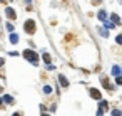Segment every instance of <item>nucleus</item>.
<instances>
[{
	"instance_id": "f257e3e1",
	"label": "nucleus",
	"mask_w": 122,
	"mask_h": 116,
	"mask_svg": "<svg viewBox=\"0 0 122 116\" xmlns=\"http://www.w3.org/2000/svg\"><path fill=\"white\" fill-rule=\"evenodd\" d=\"M24 57L27 59V61H30L34 66H37L39 64V56L34 52V51H30V49H27V51H24Z\"/></svg>"
},
{
	"instance_id": "f03ea898",
	"label": "nucleus",
	"mask_w": 122,
	"mask_h": 116,
	"mask_svg": "<svg viewBox=\"0 0 122 116\" xmlns=\"http://www.w3.org/2000/svg\"><path fill=\"white\" fill-rule=\"evenodd\" d=\"M24 29H25L27 34H34V32H35V22H34V20H27V22L24 24Z\"/></svg>"
},
{
	"instance_id": "7ed1b4c3",
	"label": "nucleus",
	"mask_w": 122,
	"mask_h": 116,
	"mask_svg": "<svg viewBox=\"0 0 122 116\" xmlns=\"http://www.w3.org/2000/svg\"><path fill=\"white\" fill-rule=\"evenodd\" d=\"M5 15H7L10 20H15V19H17V14H15V10H14L12 7H7V9H5Z\"/></svg>"
},
{
	"instance_id": "20e7f679",
	"label": "nucleus",
	"mask_w": 122,
	"mask_h": 116,
	"mask_svg": "<svg viewBox=\"0 0 122 116\" xmlns=\"http://www.w3.org/2000/svg\"><path fill=\"white\" fill-rule=\"evenodd\" d=\"M2 103H7V104H14V98H12V96H9V94H5V96L2 98Z\"/></svg>"
},
{
	"instance_id": "39448f33",
	"label": "nucleus",
	"mask_w": 122,
	"mask_h": 116,
	"mask_svg": "<svg viewBox=\"0 0 122 116\" xmlns=\"http://www.w3.org/2000/svg\"><path fill=\"white\" fill-rule=\"evenodd\" d=\"M110 19H112V24H114V25H119V24H120V19H119V15H117V14H112V15H110Z\"/></svg>"
},
{
	"instance_id": "423d86ee",
	"label": "nucleus",
	"mask_w": 122,
	"mask_h": 116,
	"mask_svg": "<svg viewBox=\"0 0 122 116\" xmlns=\"http://www.w3.org/2000/svg\"><path fill=\"white\" fill-rule=\"evenodd\" d=\"M59 81H60V84H62L64 87H67V86H69V81H67V77H65V76H62V74H60V76H59Z\"/></svg>"
},
{
	"instance_id": "0eeeda50",
	"label": "nucleus",
	"mask_w": 122,
	"mask_h": 116,
	"mask_svg": "<svg viewBox=\"0 0 122 116\" xmlns=\"http://www.w3.org/2000/svg\"><path fill=\"white\" fill-rule=\"evenodd\" d=\"M102 86H104L105 89H110V91L114 89V86H112V84H109V81H107L105 77H102Z\"/></svg>"
},
{
	"instance_id": "6e6552de",
	"label": "nucleus",
	"mask_w": 122,
	"mask_h": 116,
	"mask_svg": "<svg viewBox=\"0 0 122 116\" xmlns=\"http://www.w3.org/2000/svg\"><path fill=\"white\" fill-rule=\"evenodd\" d=\"M90 96L95 98V99H100V93H99L97 89H90Z\"/></svg>"
},
{
	"instance_id": "1a4fd4ad",
	"label": "nucleus",
	"mask_w": 122,
	"mask_h": 116,
	"mask_svg": "<svg viewBox=\"0 0 122 116\" xmlns=\"http://www.w3.org/2000/svg\"><path fill=\"white\" fill-rule=\"evenodd\" d=\"M104 25H105V29H109V30H110V29H114V27H115V25H114V24H112V22H109V20H107V19H105V20H104Z\"/></svg>"
},
{
	"instance_id": "9d476101",
	"label": "nucleus",
	"mask_w": 122,
	"mask_h": 116,
	"mask_svg": "<svg viewBox=\"0 0 122 116\" xmlns=\"http://www.w3.org/2000/svg\"><path fill=\"white\" fill-rule=\"evenodd\" d=\"M10 42H12V44H17V42H19V35H17V34H10Z\"/></svg>"
},
{
	"instance_id": "9b49d317",
	"label": "nucleus",
	"mask_w": 122,
	"mask_h": 116,
	"mask_svg": "<svg viewBox=\"0 0 122 116\" xmlns=\"http://www.w3.org/2000/svg\"><path fill=\"white\" fill-rule=\"evenodd\" d=\"M99 19H100V20H105V19H107V12H105V10H100V12H99Z\"/></svg>"
},
{
	"instance_id": "f8f14e48",
	"label": "nucleus",
	"mask_w": 122,
	"mask_h": 116,
	"mask_svg": "<svg viewBox=\"0 0 122 116\" xmlns=\"http://www.w3.org/2000/svg\"><path fill=\"white\" fill-rule=\"evenodd\" d=\"M112 74H114V76H119V74H120V67H119V66H114V67H112Z\"/></svg>"
},
{
	"instance_id": "ddd939ff",
	"label": "nucleus",
	"mask_w": 122,
	"mask_h": 116,
	"mask_svg": "<svg viewBox=\"0 0 122 116\" xmlns=\"http://www.w3.org/2000/svg\"><path fill=\"white\" fill-rule=\"evenodd\" d=\"M42 57H44V61H45V64H50V56H49L47 52H44V56H42Z\"/></svg>"
},
{
	"instance_id": "4468645a",
	"label": "nucleus",
	"mask_w": 122,
	"mask_h": 116,
	"mask_svg": "<svg viewBox=\"0 0 122 116\" xmlns=\"http://www.w3.org/2000/svg\"><path fill=\"white\" fill-rule=\"evenodd\" d=\"M44 93H45V94H50V93H52V87H50V86H44Z\"/></svg>"
},
{
	"instance_id": "2eb2a0df",
	"label": "nucleus",
	"mask_w": 122,
	"mask_h": 116,
	"mask_svg": "<svg viewBox=\"0 0 122 116\" xmlns=\"http://www.w3.org/2000/svg\"><path fill=\"white\" fill-rule=\"evenodd\" d=\"M115 82H117V84H122V76H120V74L115 76Z\"/></svg>"
},
{
	"instance_id": "dca6fc26",
	"label": "nucleus",
	"mask_w": 122,
	"mask_h": 116,
	"mask_svg": "<svg viewBox=\"0 0 122 116\" xmlns=\"http://www.w3.org/2000/svg\"><path fill=\"white\" fill-rule=\"evenodd\" d=\"M100 109H107V101H100Z\"/></svg>"
},
{
	"instance_id": "f3484780",
	"label": "nucleus",
	"mask_w": 122,
	"mask_h": 116,
	"mask_svg": "<svg viewBox=\"0 0 122 116\" xmlns=\"http://www.w3.org/2000/svg\"><path fill=\"white\" fill-rule=\"evenodd\" d=\"M120 114H122L120 109H114V111H112V116H120Z\"/></svg>"
},
{
	"instance_id": "a211bd4d",
	"label": "nucleus",
	"mask_w": 122,
	"mask_h": 116,
	"mask_svg": "<svg viewBox=\"0 0 122 116\" xmlns=\"http://www.w3.org/2000/svg\"><path fill=\"white\" fill-rule=\"evenodd\" d=\"M115 42L120 44V42H122V35H117V37H115Z\"/></svg>"
},
{
	"instance_id": "6ab92c4d",
	"label": "nucleus",
	"mask_w": 122,
	"mask_h": 116,
	"mask_svg": "<svg viewBox=\"0 0 122 116\" xmlns=\"http://www.w3.org/2000/svg\"><path fill=\"white\" fill-rule=\"evenodd\" d=\"M97 116H104V109H100V108H99V111H97Z\"/></svg>"
},
{
	"instance_id": "aec40b11",
	"label": "nucleus",
	"mask_w": 122,
	"mask_h": 116,
	"mask_svg": "<svg viewBox=\"0 0 122 116\" xmlns=\"http://www.w3.org/2000/svg\"><path fill=\"white\" fill-rule=\"evenodd\" d=\"M100 34H102L104 37H107V35H109V32H107V30H100Z\"/></svg>"
},
{
	"instance_id": "412c9836",
	"label": "nucleus",
	"mask_w": 122,
	"mask_h": 116,
	"mask_svg": "<svg viewBox=\"0 0 122 116\" xmlns=\"http://www.w3.org/2000/svg\"><path fill=\"white\" fill-rule=\"evenodd\" d=\"M4 64H5V61H4V59H2V57H0V67H2V66H4Z\"/></svg>"
},
{
	"instance_id": "4be33fe9",
	"label": "nucleus",
	"mask_w": 122,
	"mask_h": 116,
	"mask_svg": "<svg viewBox=\"0 0 122 116\" xmlns=\"http://www.w3.org/2000/svg\"><path fill=\"white\" fill-rule=\"evenodd\" d=\"M102 2V0H94V4H100Z\"/></svg>"
},
{
	"instance_id": "5701e85b",
	"label": "nucleus",
	"mask_w": 122,
	"mask_h": 116,
	"mask_svg": "<svg viewBox=\"0 0 122 116\" xmlns=\"http://www.w3.org/2000/svg\"><path fill=\"white\" fill-rule=\"evenodd\" d=\"M12 116H20V114H19V113H15V114H12Z\"/></svg>"
},
{
	"instance_id": "b1692460",
	"label": "nucleus",
	"mask_w": 122,
	"mask_h": 116,
	"mask_svg": "<svg viewBox=\"0 0 122 116\" xmlns=\"http://www.w3.org/2000/svg\"><path fill=\"white\" fill-rule=\"evenodd\" d=\"M0 104H2V98H0Z\"/></svg>"
},
{
	"instance_id": "393cba45",
	"label": "nucleus",
	"mask_w": 122,
	"mask_h": 116,
	"mask_svg": "<svg viewBox=\"0 0 122 116\" xmlns=\"http://www.w3.org/2000/svg\"><path fill=\"white\" fill-rule=\"evenodd\" d=\"M42 116H49V114H42Z\"/></svg>"
},
{
	"instance_id": "a878e982",
	"label": "nucleus",
	"mask_w": 122,
	"mask_h": 116,
	"mask_svg": "<svg viewBox=\"0 0 122 116\" xmlns=\"http://www.w3.org/2000/svg\"><path fill=\"white\" fill-rule=\"evenodd\" d=\"M0 2H5V0H0Z\"/></svg>"
},
{
	"instance_id": "bb28decb",
	"label": "nucleus",
	"mask_w": 122,
	"mask_h": 116,
	"mask_svg": "<svg viewBox=\"0 0 122 116\" xmlns=\"http://www.w3.org/2000/svg\"><path fill=\"white\" fill-rule=\"evenodd\" d=\"M29 2H30V0H29Z\"/></svg>"
}]
</instances>
